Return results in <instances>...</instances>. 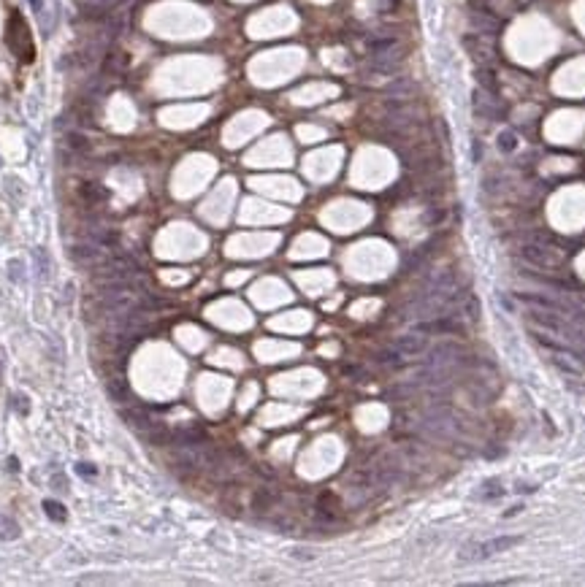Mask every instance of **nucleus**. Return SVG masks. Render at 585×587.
<instances>
[{
    "label": "nucleus",
    "instance_id": "nucleus-1",
    "mask_svg": "<svg viewBox=\"0 0 585 587\" xmlns=\"http://www.w3.org/2000/svg\"><path fill=\"white\" fill-rule=\"evenodd\" d=\"M6 46L11 49V54L19 63L30 65L36 60V41H33V30L27 25V19L19 14L17 8L6 19Z\"/></svg>",
    "mask_w": 585,
    "mask_h": 587
},
{
    "label": "nucleus",
    "instance_id": "nucleus-2",
    "mask_svg": "<svg viewBox=\"0 0 585 587\" xmlns=\"http://www.w3.org/2000/svg\"><path fill=\"white\" fill-rule=\"evenodd\" d=\"M517 544H523V536H496V538H488V541H477V544H466L458 560L461 563H482V560H491L498 553H507Z\"/></svg>",
    "mask_w": 585,
    "mask_h": 587
},
{
    "label": "nucleus",
    "instance_id": "nucleus-3",
    "mask_svg": "<svg viewBox=\"0 0 585 587\" xmlns=\"http://www.w3.org/2000/svg\"><path fill=\"white\" fill-rule=\"evenodd\" d=\"M517 258L526 260V263H529V265H534V268H555V265L561 263V255H558L553 246H548L545 241L520 244V249H517Z\"/></svg>",
    "mask_w": 585,
    "mask_h": 587
},
{
    "label": "nucleus",
    "instance_id": "nucleus-4",
    "mask_svg": "<svg viewBox=\"0 0 585 587\" xmlns=\"http://www.w3.org/2000/svg\"><path fill=\"white\" fill-rule=\"evenodd\" d=\"M120 417H122V419L127 422V425H130V428H136L139 433L149 431V428L158 422L155 417L149 415V409H146V406H141V403H136V400H133V403H125L122 409H120Z\"/></svg>",
    "mask_w": 585,
    "mask_h": 587
},
{
    "label": "nucleus",
    "instance_id": "nucleus-5",
    "mask_svg": "<svg viewBox=\"0 0 585 587\" xmlns=\"http://www.w3.org/2000/svg\"><path fill=\"white\" fill-rule=\"evenodd\" d=\"M390 346H393V349H398L404 358H417V355H426L428 352V339H426V333L412 330V333L398 336V339H396Z\"/></svg>",
    "mask_w": 585,
    "mask_h": 587
},
{
    "label": "nucleus",
    "instance_id": "nucleus-6",
    "mask_svg": "<svg viewBox=\"0 0 585 587\" xmlns=\"http://www.w3.org/2000/svg\"><path fill=\"white\" fill-rule=\"evenodd\" d=\"M458 355H461L458 344H450V341L428 346V368H442V365L458 363Z\"/></svg>",
    "mask_w": 585,
    "mask_h": 587
},
{
    "label": "nucleus",
    "instance_id": "nucleus-7",
    "mask_svg": "<svg viewBox=\"0 0 585 587\" xmlns=\"http://www.w3.org/2000/svg\"><path fill=\"white\" fill-rule=\"evenodd\" d=\"M201 444H209V436H206L203 428H198V425L177 428L174 438H171V447H201Z\"/></svg>",
    "mask_w": 585,
    "mask_h": 587
},
{
    "label": "nucleus",
    "instance_id": "nucleus-8",
    "mask_svg": "<svg viewBox=\"0 0 585 587\" xmlns=\"http://www.w3.org/2000/svg\"><path fill=\"white\" fill-rule=\"evenodd\" d=\"M71 258L76 263H84V265H95V263L106 260V249L98 241H82L71 249Z\"/></svg>",
    "mask_w": 585,
    "mask_h": 587
},
{
    "label": "nucleus",
    "instance_id": "nucleus-9",
    "mask_svg": "<svg viewBox=\"0 0 585 587\" xmlns=\"http://www.w3.org/2000/svg\"><path fill=\"white\" fill-rule=\"evenodd\" d=\"M472 106H474V114L482 120H496L498 117V103L493 95H488L485 89H474L472 95Z\"/></svg>",
    "mask_w": 585,
    "mask_h": 587
},
{
    "label": "nucleus",
    "instance_id": "nucleus-10",
    "mask_svg": "<svg viewBox=\"0 0 585 587\" xmlns=\"http://www.w3.org/2000/svg\"><path fill=\"white\" fill-rule=\"evenodd\" d=\"M106 393L108 398L114 400V403H120V406H125V403H133L136 398H133V390H130V384L122 379V377H108L106 379Z\"/></svg>",
    "mask_w": 585,
    "mask_h": 587
},
{
    "label": "nucleus",
    "instance_id": "nucleus-11",
    "mask_svg": "<svg viewBox=\"0 0 585 587\" xmlns=\"http://www.w3.org/2000/svg\"><path fill=\"white\" fill-rule=\"evenodd\" d=\"M463 46H466V52L472 54L477 63H482V65L493 60V52H491V46H488V44H485L479 35H466V38H463Z\"/></svg>",
    "mask_w": 585,
    "mask_h": 587
},
{
    "label": "nucleus",
    "instance_id": "nucleus-12",
    "mask_svg": "<svg viewBox=\"0 0 585 587\" xmlns=\"http://www.w3.org/2000/svg\"><path fill=\"white\" fill-rule=\"evenodd\" d=\"M277 501H279V496H277L271 487H258V490L252 493V509H255L258 515L271 512V509L277 506Z\"/></svg>",
    "mask_w": 585,
    "mask_h": 587
},
{
    "label": "nucleus",
    "instance_id": "nucleus-13",
    "mask_svg": "<svg viewBox=\"0 0 585 587\" xmlns=\"http://www.w3.org/2000/svg\"><path fill=\"white\" fill-rule=\"evenodd\" d=\"M477 84L479 89H485L488 95H493V98H498V82H496V73L491 68H485V65H479L477 68Z\"/></svg>",
    "mask_w": 585,
    "mask_h": 587
},
{
    "label": "nucleus",
    "instance_id": "nucleus-14",
    "mask_svg": "<svg viewBox=\"0 0 585 587\" xmlns=\"http://www.w3.org/2000/svg\"><path fill=\"white\" fill-rule=\"evenodd\" d=\"M472 25H474V27H477L479 33H485V35H491V33H496L498 30V22L493 17H488V14H485V11H472Z\"/></svg>",
    "mask_w": 585,
    "mask_h": 587
},
{
    "label": "nucleus",
    "instance_id": "nucleus-15",
    "mask_svg": "<svg viewBox=\"0 0 585 587\" xmlns=\"http://www.w3.org/2000/svg\"><path fill=\"white\" fill-rule=\"evenodd\" d=\"M374 360L379 365H393V368H398V365H404V355H401L398 349L388 346V349H379V352L374 355Z\"/></svg>",
    "mask_w": 585,
    "mask_h": 587
},
{
    "label": "nucleus",
    "instance_id": "nucleus-16",
    "mask_svg": "<svg viewBox=\"0 0 585 587\" xmlns=\"http://www.w3.org/2000/svg\"><path fill=\"white\" fill-rule=\"evenodd\" d=\"M44 512H46V517L49 519H54V522H65L68 519V512H65V506L63 503H57V501H44Z\"/></svg>",
    "mask_w": 585,
    "mask_h": 587
},
{
    "label": "nucleus",
    "instance_id": "nucleus-17",
    "mask_svg": "<svg viewBox=\"0 0 585 587\" xmlns=\"http://www.w3.org/2000/svg\"><path fill=\"white\" fill-rule=\"evenodd\" d=\"M82 195H84V201H87L89 206L106 198V192H101V190H98V187H92V184H84V187H82Z\"/></svg>",
    "mask_w": 585,
    "mask_h": 587
},
{
    "label": "nucleus",
    "instance_id": "nucleus-18",
    "mask_svg": "<svg viewBox=\"0 0 585 587\" xmlns=\"http://www.w3.org/2000/svg\"><path fill=\"white\" fill-rule=\"evenodd\" d=\"M290 557H296V560H315L317 550H312V547H296V550H290Z\"/></svg>",
    "mask_w": 585,
    "mask_h": 587
},
{
    "label": "nucleus",
    "instance_id": "nucleus-19",
    "mask_svg": "<svg viewBox=\"0 0 585 587\" xmlns=\"http://www.w3.org/2000/svg\"><path fill=\"white\" fill-rule=\"evenodd\" d=\"M515 146H517V141H515V133H510V130H507V133H501V136H498V149H504V152H512Z\"/></svg>",
    "mask_w": 585,
    "mask_h": 587
},
{
    "label": "nucleus",
    "instance_id": "nucleus-20",
    "mask_svg": "<svg viewBox=\"0 0 585 587\" xmlns=\"http://www.w3.org/2000/svg\"><path fill=\"white\" fill-rule=\"evenodd\" d=\"M14 409H19V415H27V398L14 396Z\"/></svg>",
    "mask_w": 585,
    "mask_h": 587
},
{
    "label": "nucleus",
    "instance_id": "nucleus-21",
    "mask_svg": "<svg viewBox=\"0 0 585 587\" xmlns=\"http://www.w3.org/2000/svg\"><path fill=\"white\" fill-rule=\"evenodd\" d=\"M472 160H474V163H479V160H482V144H477V141L472 144Z\"/></svg>",
    "mask_w": 585,
    "mask_h": 587
},
{
    "label": "nucleus",
    "instance_id": "nucleus-22",
    "mask_svg": "<svg viewBox=\"0 0 585 587\" xmlns=\"http://www.w3.org/2000/svg\"><path fill=\"white\" fill-rule=\"evenodd\" d=\"M79 474H89V476H92V474H95V468L89 466V463H79Z\"/></svg>",
    "mask_w": 585,
    "mask_h": 587
},
{
    "label": "nucleus",
    "instance_id": "nucleus-23",
    "mask_svg": "<svg viewBox=\"0 0 585 587\" xmlns=\"http://www.w3.org/2000/svg\"><path fill=\"white\" fill-rule=\"evenodd\" d=\"M0 379H3V363H0Z\"/></svg>",
    "mask_w": 585,
    "mask_h": 587
}]
</instances>
